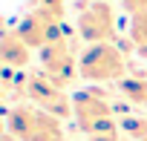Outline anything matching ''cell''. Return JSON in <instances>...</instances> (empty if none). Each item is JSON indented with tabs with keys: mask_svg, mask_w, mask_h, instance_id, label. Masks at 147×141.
Wrapping results in <instances>:
<instances>
[{
	"mask_svg": "<svg viewBox=\"0 0 147 141\" xmlns=\"http://www.w3.org/2000/svg\"><path fill=\"white\" fill-rule=\"evenodd\" d=\"M78 69L81 78L90 81L92 87L98 84H121L127 78V58L118 43H92L78 55Z\"/></svg>",
	"mask_w": 147,
	"mask_h": 141,
	"instance_id": "obj_2",
	"label": "cell"
},
{
	"mask_svg": "<svg viewBox=\"0 0 147 141\" xmlns=\"http://www.w3.org/2000/svg\"><path fill=\"white\" fill-rule=\"evenodd\" d=\"M0 141H18V138H15V135H12V132L6 130V132H3V138H0Z\"/></svg>",
	"mask_w": 147,
	"mask_h": 141,
	"instance_id": "obj_11",
	"label": "cell"
},
{
	"mask_svg": "<svg viewBox=\"0 0 147 141\" xmlns=\"http://www.w3.org/2000/svg\"><path fill=\"white\" fill-rule=\"evenodd\" d=\"M121 6L130 15H141V12H147V0H121Z\"/></svg>",
	"mask_w": 147,
	"mask_h": 141,
	"instance_id": "obj_10",
	"label": "cell"
},
{
	"mask_svg": "<svg viewBox=\"0 0 147 141\" xmlns=\"http://www.w3.org/2000/svg\"><path fill=\"white\" fill-rule=\"evenodd\" d=\"M6 130L18 141H69L63 132V121L49 115L35 104H15L6 112Z\"/></svg>",
	"mask_w": 147,
	"mask_h": 141,
	"instance_id": "obj_1",
	"label": "cell"
},
{
	"mask_svg": "<svg viewBox=\"0 0 147 141\" xmlns=\"http://www.w3.org/2000/svg\"><path fill=\"white\" fill-rule=\"evenodd\" d=\"M118 92L138 109H147V78L144 75H133V78H124L118 84Z\"/></svg>",
	"mask_w": 147,
	"mask_h": 141,
	"instance_id": "obj_7",
	"label": "cell"
},
{
	"mask_svg": "<svg viewBox=\"0 0 147 141\" xmlns=\"http://www.w3.org/2000/svg\"><path fill=\"white\" fill-rule=\"evenodd\" d=\"M75 29L90 46L92 43H115L118 26H115V9L110 6V0H84V3H78Z\"/></svg>",
	"mask_w": 147,
	"mask_h": 141,
	"instance_id": "obj_3",
	"label": "cell"
},
{
	"mask_svg": "<svg viewBox=\"0 0 147 141\" xmlns=\"http://www.w3.org/2000/svg\"><path fill=\"white\" fill-rule=\"evenodd\" d=\"M26 101L46 109L49 115L66 121L72 118V98L66 89H61L58 84H52L46 78V72H29V87H26Z\"/></svg>",
	"mask_w": 147,
	"mask_h": 141,
	"instance_id": "obj_5",
	"label": "cell"
},
{
	"mask_svg": "<svg viewBox=\"0 0 147 141\" xmlns=\"http://www.w3.org/2000/svg\"><path fill=\"white\" fill-rule=\"evenodd\" d=\"M0 60H3L6 69H15V72H26V66L32 60V49L23 43V38L15 29L3 32V40H0Z\"/></svg>",
	"mask_w": 147,
	"mask_h": 141,
	"instance_id": "obj_6",
	"label": "cell"
},
{
	"mask_svg": "<svg viewBox=\"0 0 147 141\" xmlns=\"http://www.w3.org/2000/svg\"><path fill=\"white\" fill-rule=\"evenodd\" d=\"M40 72H46V78L52 84H58L61 89H69L81 78V69H78V58L72 52V43H69V35L46 43L40 49Z\"/></svg>",
	"mask_w": 147,
	"mask_h": 141,
	"instance_id": "obj_4",
	"label": "cell"
},
{
	"mask_svg": "<svg viewBox=\"0 0 147 141\" xmlns=\"http://www.w3.org/2000/svg\"><path fill=\"white\" fill-rule=\"evenodd\" d=\"M32 9H49V12H58V15H66V3L63 0H29Z\"/></svg>",
	"mask_w": 147,
	"mask_h": 141,
	"instance_id": "obj_9",
	"label": "cell"
},
{
	"mask_svg": "<svg viewBox=\"0 0 147 141\" xmlns=\"http://www.w3.org/2000/svg\"><path fill=\"white\" fill-rule=\"evenodd\" d=\"M130 38H133V46L138 52L147 49V12L141 15H133V23H130Z\"/></svg>",
	"mask_w": 147,
	"mask_h": 141,
	"instance_id": "obj_8",
	"label": "cell"
}]
</instances>
